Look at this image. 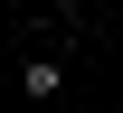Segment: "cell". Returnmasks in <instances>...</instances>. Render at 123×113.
<instances>
[{
  "label": "cell",
  "instance_id": "obj_1",
  "mask_svg": "<svg viewBox=\"0 0 123 113\" xmlns=\"http://www.w3.org/2000/svg\"><path fill=\"white\" fill-rule=\"evenodd\" d=\"M57 85H66V66H47V57H38V66H19V94H29V104H47Z\"/></svg>",
  "mask_w": 123,
  "mask_h": 113
}]
</instances>
